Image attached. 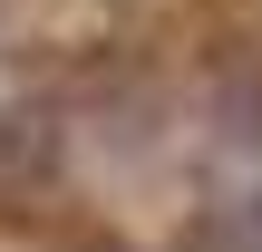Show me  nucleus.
I'll return each instance as SVG.
<instances>
[{
	"label": "nucleus",
	"instance_id": "f257e3e1",
	"mask_svg": "<svg viewBox=\"0 0 262 252\" xmlns=\"http://www.w3.org/2000/svg\"><path fill=\"white\" fill-rule=\"evenodd\" d=\"M194 252H262V194H224L194 223Z\"/></svg>",
	"mask_w": 262,
	"mask_h": 252
}]
</instances>
